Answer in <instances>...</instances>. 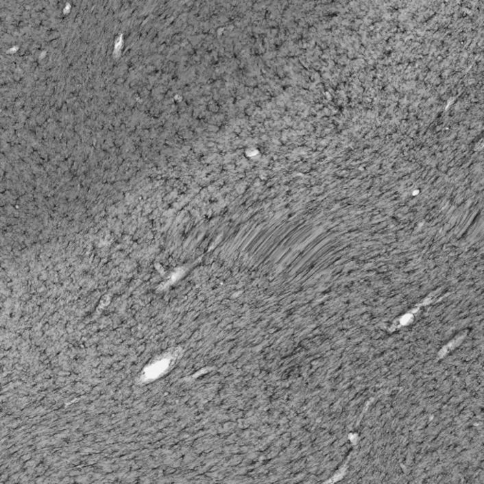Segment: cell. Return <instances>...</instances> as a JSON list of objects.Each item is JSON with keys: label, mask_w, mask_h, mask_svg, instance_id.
Masks as SVG:
<instances>
[{"label": "cell", "mask_w": 484, "mask_h": 484, "mask_svg": "<svg viewBox=\"0 0 484 484\" xmlns=\"http://www.w3.org/2000/svg\"><path fill=\"white\" fill-rule=\"evenodd\" d=\"M177 358H178V354L174 352L172 354H167V355L148 364L142 372L141 380L142 383H149V381H154L160 378L172 367L173 364H176Z\"/></svg>", "instance_id": "6da1fadb"}]
</instances>
